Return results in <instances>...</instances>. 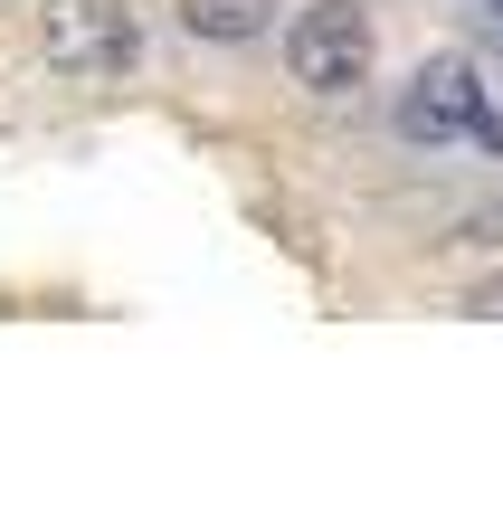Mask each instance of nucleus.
<instances>
[{"label": "nucleus", "instance_id": "1", "mask_svg": "<svg viewBox=\"0 0 503 512\" xmlns=\"http://www.w3.org/2000/svg\"><path fill=\"white\" fill-rule=\"evenodd\" d=\"M371 19L352 10V0H314V10H295V38H285V67H295V86L314 95H352L361 76H371Z\"/></svg>", "mask_w": 503, "mask_h": 512}, {"label": "nucleus", "instance_id": "2", "mask_svg": "<svg viewBox=\"0 0 503 512\" xmlns=\"http://www.w3.org/2000/svg\"><path fill=\"white\" fill-rule=\"evenodd\" d=\"M48 57L67 76H124L143 67V10H124V0H67V10L48 19Z\"/></svg>", "mask_w": 503, "mask_h": 512}, {"label": "nucleus", "instance_id": "3", "mask_svg": "<svg viewBox=\"0 0 503 512\" xmlns=\"http://www.w3.org/2000/svg\"><path fill=\"white\" fill-rule=\"evenodd\" d=\"M399 133L409 143H466V133H485V86H475L466 57H428L418 67V86L399 95Z\"/></svg>", "mask_w": 503, "mask_h": 512}, {"label": "nucleus", "instance_id": "4", "mask_svg": "<svg viewBox=\"0 0 503 512\" xmlns=\"http://www.w3.org/2000/svg\"><path fill=\"white\" fill-rule=\"evenodd\" d=\"M190 38H219V48H247V38L276 29V0H181Z\"/></svg>", "mask_w": 503, "mask_h": 512}]
</instances>
